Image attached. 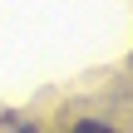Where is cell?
I'll return each mask as SVG.
<instances>
[{
    "label": "cell",
    "instance_id": "cell-1",
    "mask_svg": "<svg viewBox=\"0 0 133 133\" xmlns=\"http://www.w3.org/2000/svg\"><path fill=\"white\" fill-rule=\"evenodd\" d=\"M74 133H114V128L99 123V118H84V123H74Z\"/></svg>",
    "mask_w": 133,
    "mask_h": 133
}]
</instances>
